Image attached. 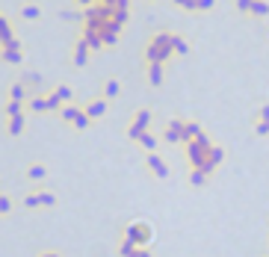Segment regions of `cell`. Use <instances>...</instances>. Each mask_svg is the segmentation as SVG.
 Instances as JSON below:
<instances>
[{"label": "cell", "mask_w": 269, "mask_h": 257, "mask_svg": "<svg viewBox=\"0 0 269 257\" xmlns=\"http://www.w3.org/2000/svg\"><path fill=\"white\" fill-rule=\"evenodd\" d=\"M53 95H56L59 101H68V98H71V89H68V86H59V89H56Z\"/></svg>", "instance_id": "11"}, {"label": "cell", "mask_w": 269, "mask_h": 257, "mask_svg": "<svg viewBox=\"0 0 269 257\" xmlns=\"http://www.w3.org/2000/svg\"><path fill=\"white\" fill-rule=\"evenodd\" d=\"M9 210H12V201H9V198H0V216L9 213Z\"/></svg>", "instance_id": "15"}, {"label": "cell", "mask_w": 269, "mask_h": 257, "mask_svg": "<svg viewBox=\"0 0 269 257\" xmlns=\"http://www.w3.org/2000/svg\"><path fill=\"white\" fill-rule=\"evenodd\" d=\"M148 169H151L157 177H166V174H169V166H166V163H163L157 154H148Z\"/></svg>", "instance_id": "4"}, {"label": "cell", "mask_w": 269, "mask_h": 257, "mask_svg": "<svg viewBox=\"0 0 269 257\" xmlns=\"http://www.w3.org/2000/svg\"><path fill=\"white\" fill-rule=\"evenodd\" d=\"M89 124V116L86 113H77V119H74V127H86Z\"/></svg>", "instance_id": "14"}, {"label": "cell", "mask_w": 269, "mask_h": 257, "mask_svg": "<svg viewBox=\"0 0 269 257\" xmlns=\"http://www.w3.org/2000/svg\"><path fill=\"white\" fill-rule=\"evenodd\" d=\"M9 95H12V101H24V86L15 83L12 89H9Z\"/></svg>", "instance_id": "9"}, {"label": "cell", "mask_w": 269, "mask_h": 257, "mask_svg": "<svg viewBox=\"0 0 269 257\" xmlns=\"http://www.w3.org/2000/svg\"><path fill=\"white\" fill-rule=\"evenodd\" d=\"M192 183H204V174H201V171H192Z\"/></svg>", "instance_id": "16"}, {"label": "cell", "mask_w": 269, "mask_h": 257, "mask_svg": "<svg viewBox=\"0 0 269 257\" xmlns=\"http://www.w3.org/2000/svg\"><path fill=\"white\" fill-rule=\"evenodd\" d=\"M62 119L74 121V119H77V109H74V106H65V109H62Z\"/></svg>", "instance_id": "13"}, {"label": "cell", "mask_w": 269, "mask_h": 257, "mask_svg": "<svg viewBox=\"0 0 269 257\" xmlns=\"http://www.w3.org/2000/svg\"><path fill=\"white\" fill-rule=\"evenodd\" d=\"M27 174H30L33 180H42V177H45V166H30V171H27Z\"/></svg>", "instance_id": "10"}, {"label": "cell", "mask_w": 269, "mask_h": 257, "mask_svg": "<svg viewBox=\"0 0 269 257\" xmlns=\"http://www.w3.org/2000/svg\"><path fill=\"white\" fill-rule=\"evenodd\" d=\"M21 130H24V119H21V116H15V119H9V133H12V136H18Z\"/></svg>", "instance_id": "7"}, {"label": "cell", "mask_w": 269, "mask_h": 257, "mask_svg": "<svg viewBox=\"0 0 269 257\" xmlns=\"http://www.w3.org/2000/svg\"><path fill=\"white\" fill-rule=\"evenodd\" d=\"M42 257H59V254H42Z\"/></svg>", "instance_id": "17"}, {"label": "cell", "mask_w": 269, "mask_h": 257, "mask_svg": "<svg viewBox=\"0 0 269 257\" xmlns=\"http://www.w3.org/2000/svg\"><path fill=\"white\" fill-rule=\"evenodd\" d=\"M139 142H142V145H145V148L154 154V148H157V139H154L151 133H142V136H139Z\"/></svg>", "instance_id": "8"}, {"label": "cell", "mask_w": 269, "mask_h": 257, "mask_svg": "<svg viewBox=\"0 0 269 257\" xmlns=\"http://www.w3.org/2000/svg\"><path fill=\"white\" fill-rule=\"evenodd\" d=\"M104 113H107V101H95V103L86 106V116H89V119H98V116H104Z\"/></svg>", "instance_id": "6"}, {"label": "cell", "mask_w": 269, "mask_h": 257, "mask_svg": "<svg viewBox=\"0 0 269 257\" xmlns=\"http://www.w3.org/2000/svg\"><path fill=\"white\" fill-rule=\"evenodd\" d=\"M154 237V231L148 228L145 222H136L127 228V234H124V242H133V245H148Z\"/></svg>", "instance_id": "1"}, {"label": "cell", "mask_w": 269, "mask_h": 257, "mask_svg": "<svg viewBox=\"0 0 269 257\" xmlns=\"http://www.w3.org/2000/svg\"><path fill=\"white\" fill-rule=\"evenodd\" d=\"M104 92H107V98H116V95H118V83H116V80H110Z\"/></svg>", "instance_id": "12"}, {"label": "cell", "mask_w": 269, "mask_h": 257, "mask_svg": "<svg viewBox=\"0 0 269 257\" xmlns=\"http://www.w3.org/2000/svg\"><path fill=\"white\" fill-rule=\"evenodd\" d=\"M148 121H151V113H148V109H142V113L136 116L133 127L127 130V136H130V139H139L142 133H145V130H148Z\"/></svg>", "instance_id": "2"}, {"label": "cell", "mask_w": 269, "mask_h": 257, "mask_svg": "<svg viewBox=\"0 0 269 257\" xmlns=\"http://www.w3.org/2000/svg\"><path fill=\"white\" fill-rule=\"evenodd\" d=\"M184 130H186V124L172 121V124H169V130H166V139H169V142H181V139H184Z\"/></svg>", "instance_id": "5"}, {"label": "cell", "mask_w": 269, "mask_h": 257, "mask_svg": "<svg viewBox=\"0 0 269 257\" xmlns=\"http://www.w3.org/2000/svg\"><path fill=\"white\" fill-rule=\"evenodd\" d=\"M27 207H51L56 204V195H51V192H36V195H27V201H24Z\"/></svg>", "instance_id": "3"}]
</instances>
